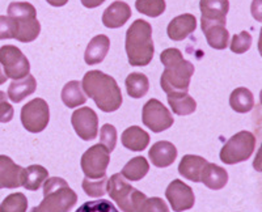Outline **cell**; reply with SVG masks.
<instances>
[{"label":"cell","mask_w":262,"mask_h":212,"mask_svg":"<svg viewBox=\"0 0 262 212\" xmlns=\"http://www.w3.org/2000/svg\"><path fill=\"white\" fill-rule=\"evenodd\" d=\"M81 88L90 99L95 101L97 108L105 113L117 111L122 105V92L117 81L105 72H86L81 81Z\"/></svg>","instance_id":"1"},{"label":"cell","mask_w":262,"mask_h":212,"mask_svg":"<svg viewBox=\"0 0 262 212\" xmlns=\"http://www.w3.org/2000/svg\"><path fill=\"white\" fill-rule=\"evenodd\" d=\"M165 67L160 78V85L167 95L174 92H188L191 76L194 75L193 63L184 59L181 51L176 48L165 49L160 54Z\"/></svg>","instance_id":"2"},{"label":"cell","mask_w":262,"mask_h":212,"mask_svg":"<svg viewBox=\"0 0 262 212\" xmlns=\"http://www.w3.org/2000/svg\"><path fill=\"white\" fill-rule=\"evenodd\" d=\"M125 49L131 66H148L155 54L151 24L142 18L135 20L126 32Z\"/></svg>","instance_id":"3"},{"label":"cell","mask_w":262,"mask_h":212,"mask_svg":"<svg viewBox=\"0 0 262 212\" xmlns=\"http://www.w3.org/2000/svg\"><path fill=\"white\" fill-rule=\"evenodd\" d=\"M78 202V195L60 177L43 182V200L29 212H70Z\"/></svg>","instance_id":"4"},{"label":"cell","mask_w":262,"mask_h":212,"mask_svg":"<svg viewBox=\"0 0 262 212\" xmlns=\"http://www.w3.org/2000/svg\"><path fill=\"white\" fill-rule=\"evenodd\" d=\"M7 13L16 24L15 39L23 43L33 42L41 33V24L37 20L34 6L28 2H13L8 6Z\"/></svg>","instance_id":"5"},{"label":"cell","mask_w":262,"mask_h":212,"mask_svg":"<svg viewBox=\"0 0 262 212\" xmlns=\"http://www.w3.org/2000/svg\"><path fill=\"white\" fill-rule=\"evenodd\" d=\"M106 190L123 212H139L147 199L146 194L133 187L121 173H116L107 178Z\"/></svg>","instance_id":"6"},{"label":"cell","mask_w":262,"mask_h":212,"mask_svg":"<svg viewBox=\"0 0 262 212\" xmlns=\"http://www.w3.org/2000/svg\"><path fill=\"white\" fill-rule=\"evenodd\" d=\"M254 148L256 136L249 131H240L224 144L221 151V160L228 165L247 161L253 155Z\"/></svg>","instance_id":"7"},{"label":"cell","mask_w":262,"mask_h":212,"mask_svg":"<svg viewBox=\"0 0 262 212\" xmlns=\"http://www.w3.org/2000/svg\"><path fill=\"white\" fill-rule=\"evenodd\" d=\"M21 123L27 131L38 134L48 127L50 121V109L43 99H34L27 102L21 109Z\"/></svg>","instance_id":"8"},{"label":"cell","mask_w":262,"mask_h":212,"mask_svg":"<svg viewBox=\"0 0 262 212\" xmlns=\"http://www.w3.org/2000/svg\"><path fill=\"white\" fill-rule=\"evenodd\" d=\"M111 162V152L106 147L95 144L81 156V171L86 178L100 179L106 176V169Z\"/></svg>","instance_id":"9"},{"label":"cell","mask_w":262,"mask_h":212,"mask_svg":"<svg viewBox=\"0 0 262 212\" xmlns=\"http://www.w3.org/2000/svg\"><path fill=\"white\" fill-rule=\"evenodd\" d=\"M0 64L4 67L7 78L18 80L29 75L30 63L24 53L13 45H4L0 48Z\"/></svg>","instance_id":"10"},{"label":"cell","mask_w":262,"mask_h":212,"mask_svg":"<svg viewBox=\"0 0 262 212\" xmlns=\"http://www.w3.org/2000/svg\"><path fill=\"white\" fill-rule=\"evenodd\" d=\"M142 121L152 132H163L173 126V115L159 100L151 99L144 104L142 110Z\"/></svg>","instance_id":"11"},{"label":"cell","mask_w":262,"mask_h":212,"mask_svg":"<svg viewBox=\"0 0 262 212\" xmlns=\"http://www.w3.org/2000/svg\"><path fill=\"white\" fill-rule=\"evenodd\" d=\"M75 132L83 140H93L98 134V116L91 108H80L75 110L71 116Z\"/></svg>","instance_id":"12"},{"label":"cell","mask_w":262,"mask_h":212,"mask_svg":"<svg viewBox=\"0 0 262 212\" xmlns=\"http://www.w3.org/2000/svg\"><path fill=\"white\" fill-rule=\"evenodd\" d=\"M165 197L174 212H182L193 208L195 197L191 187L184 183L181 179H174L165 190Z\"/></svg>","instance_id":"13"},{"label":"cell","mask_w":262,"mask_h":212,"mask_svg":"<svg viewBox=\"0 0 262 212\" xmlns=\"http://www.w3.org/2000/svg\"><path fill=\"white\" fill-rule=\"evenodd\" d=\"M131 8L122 0H117L107 7L102 13V24L109 29H118L130 20Z\"/></svg>","instance_id":"14"},{"label":"cell","mask_w":262,"mask_h":212,"mask_svg":"<svg viewBox=\"0 0 262 212\" xmlns=\"http://www.w3.org/2000/svg\"><path fill=\"white\" fill-rule=\"evenodd\" d=\"M23 169L11 157L0 155V189L20 187Z\"/></svg>","instance_id":"15"},{"label":"cell","mask_w":262,"mask_h":212,"mask_svg":"<svg viewBox=\"0 0 262 212\" xmlns=\"http://www.w3.org/2000/svg\"><path fill=\"white\" fill-rule=\"evenodd\" d=\"M196 29V18L191 13H184L168 24L167 34L172 41H184Z\"/></svg>","instance_id":"16"},{"label":"cell","mask_w":262,"mask_h":212,"mask_svg":"<svg viewBox=\"0 0 262 212\" xmlns=\"http://www.w3.org/2000/svg\"><path fill=\"white\" fill-rule=\"evenodd\" d=\"M201 21L227 24V13L229 11L228 0H201Z\"/></svg>","instance_id":"17"},{"label":"cell","mask_w":262,"mask_h":212,"mask_svg":"<svg viewBox=\"0 0 262 212\" xmlns=\"http://www.w3.org/2000/svg\"><path fill=\"white\" fill-rule=\"evenodd\" d=\"M201 28L210 48L215 50H224L228 46L229 33L226 29V24L222 22H207L201 21Z\"/></svg>","instance_id":"18"},{"label":"cell","mask_w":262,"mask_h":212,"mask_svg":"<svg viewBox=\"0 0 262 212\" xmlns=\"http://www.w3.org/2000/svg\"><path fill=\"white\" fill-rule=\"evenodd\" d=\"M148 157L156 168H168L176 160L177 148L170 142H158L149 148Z\"/></svg>","instance_id":"19"},{"label":"cell","mask_w":262,"mask_h":212,"mask_svg":"<svg viewBox=\"0 0 262 212\" xmlns=\"http://www.w3.org/2000/svg\"><path fill=\"white\" fill-rule=\"evenodd\" d=\"M111 49V39L105 34H98L93 37L86 46L84 60L88 66H95L101 63L107 55V51Z\"/></svg>","instance_id":"20"},{"label":"cell","mask_w":262,"mask_h":212,"mask_svg":"<svg viewBox=\"0 0 262 212\" xmlns=\"http://www.w3.org/2000/svg\"><path fill=\"white\" fill-rule=\"evenodd\" d=\"M123 147L134 152H142L148 147L149 135L139 126H131L122 132L121 136Z\"/></svg>","instance_id":"21"},{"label":"cell","mask_w":262,"mask_h":212,"mask_svg":"<svg viewBox=\"0 0 262 212\" xmlns=\"http://www.w3.org/2000/svg\"><path fill=\"white\" fill-rule=\"evenodd\" d=\"M207 162L209 161L201 156L185 155L180 161L179 173L189 181L201 182V174Z\"/></svg>","instance_id":"22"},{"label":"cell","mask_w":262,"mask_h":212,"mask_svg":"<svg viewBox=\"0 0 262 212\" xmlns=\"http://www.w3.org/2000/svg\"><path fill=\"white\" fill-rule=\"evenodd\" d=\"M201 182L211 190H221L228 182V173L224 168L207 162L201 174Z\"/></svg>","instance_id":"23"},{"label":"cell","mask_w":262,"mask_h":212,"mask_svg":"<svg viewBox=\"0 0 262 212\" xmlns=\"http://www.w3.org/2000/svg\"><path fill=\"white\" fill-rule=\"evenodd\" d=\"M37 81L33 75H28L18 80H13L8 87V97L15 104H18L28 96L36 92Z\"/></svg>","instance_id":"24"},{"label":"cell","mask_w":262,"mask_h":212,"mask_svg":"<svg viewBox=\"0 0 262 212\" xmlns=\"http://www.w3.org/2000/svg\"><path fill=\"white\" fill-rule=\"evenodd\" d=\"M49 178V172L42 165H30V167L23 169L21 176V186H24L27 190L36 192L43 185L46 179Z\"/></svg>","instance_id":"25"},{"label":"cell","mask_w":262,"mask_h":212,"mask_svg":"<svg viewBox=\"0 0 262 212\" xmlns=\"http://www.w3.org/2000/svg\"><path fill=\"white\" fill-rule=\"evenodd\" d=\"M167 96L170 109L177 115H190L195 111L196 102L188 92H174Z\"/></svg>","instance_id":"26"},{"label":"cell","mask_w":262,"mask_h":212,"mask_svg":"<svg viewBox=\"0 0 262 212\" xmlns=\"http://www.w3.org/2000/svg\"><path fill=\"white\" fill-rule=\"evenodd\" d=\"M63 104L70 109L78 108L79 105H84L86 102V97L84 95V90L81 88V84L76 80L69 81L63 87L60 93Z\"/></svg>","instance_id":"27"},{"label":"cell","mask_w":262,"mask_h":212,"mask_svg":"<svg viewBox=\"0 0 262 212\" xmlns=\"http://www.w3.org/2000/svg\"><path fill=\"white\" fill-rule=\"evenodd\" d=\"M229 105L236 113H249L254 106L253 93L248 88H236L229 96Z\"/></svg>","instance_id":"28"},{"label":"cell","mask_w":262,"mask_h":212,"mask_svg":"<svg viewBox=\"0 0 262 212\" xmlns=\"http://www.w3.org/2000/svg\"><path fill=\"white\" fill-rule=\"evenodd\" d=\"M126 90L127 95L133 99H142L148 93L149 80L144 74L133 72L126 78Z\"/></svg>","instance_id":"29"},{"label":"cell","mask_w":262,"mask_h":212,"mask_svg":"<svg viewBox=\"0 0 262 212\" xmlns=\"http://www.w3.org/2000/svg\"><path fill=\"white\" fill-rule=\"evenodd\" d=\"M148 171L149 164L147 158L143 156H137V157L131 158L130 161L123 167L121 174L128 181H140L147 176Z\"/></svg>","instance_id":"30"},{"label":"cell","mask_w":262,"mask_h":212,"mask_svg":"<svg viewBox=\"0 0 262 212\" xmlns=\"http://www.w3.org/2000/svg\"><path fill=\"white\" fill-rule=\"evenodd\" d=\"M135 8L139 13L148 16V17H159L165 12L167 4L165 0H137Z\"/></svg>","instance_id":"31"},{"label":"cell","mask_w":262,"mask_h":212,"mask_svg":"<svg viewBox=\"0 0 262 212\" xmlns=\"http://www.w3.org/2000/svg\"><path fill=\"white\" fill-rule=\"evenodd\" d=\"M28 199L23 193L9 194L0 203V212H27Z\"/></svg>","instance_id":"32"},{"label":"cell","mask_w":262,"mask_h":212,"mask_svg":"<svg viewBox=\"0 0 262 212\" xmlns=\"http://www.w3.org/2000/svg\"><path fill=\"white\" fill-rule=\"evenodd\" d=\"M83 190L86 195L93 198H100L104 197L107 193L106 186H107V177H102L100 179H91V178H84L83 179Z\"/></svg>","instance_id":"33"},{"label":"cell","mask_w":262,"mask_h":212,"mask_svg":"<svg viewBox=\"0 0 262 212\" xmlns=\"http://www.w3.org/2000/svg\"><path fill=\"white\" fill-rule=\"evenodd\" d=\"M75 212H119L111 200L97 199L90 200L81 204Z\"/></svg>","instance_id":"34"},{"label":"cell","mask_w":262,"mask_h":212,"mask_svg":"<svg viewBox=\"0 0 262 212\" xmlns=\"http://www.w3.org/2000/svg\"><path fill=\"white\" fill-rule=\"evenodd\" d=\"M252 46V36L248 32H242V33L235 34L232 37V41H231V45L229 49L235 54H244Z\"/></svg>","instance_id":"35"},{"label":"cell","mask_w":262,"mask_h":212,"mask_svg":"<svg viewBox=\"0 0 262 212\" xmlns=\"http://www.w3.org/2000/svg\"><path fill=\"white\" fill-rule=\"evenodd\" d=\"M100 142L109 150V152L116 148L117 144V130L113 125L105 123L100 130Z\"/></svg>","instance_id":"36"},{"label":"cell","mask_w":262,"mask_h":212,"mask_svg":"<svg viewBox=\"0 0 262 212\" xmlns=\"http://www.w3.org/2000/svg\"><path fill=\"white\" fill-rule=\"evenodd\" d=\"M16 24L9 16H0V39H15Z\"/></svg>","instance_id":"37"},{"label":"cell","mask_w":262,"mask_h":212,"mask_svg":"<svg viewBox=\"0 0 262 212\" xmlns=\"http://www.w3.org/2000/svg\"><path fill=\"white\" fill-rule=\"evenodd\" d=\"M139 212H169L167 203L161 198H147Z\"/></svg>","instance_id":"38"},{"label":"cell","mask_w":262,"mask_h":212,"mask_svg":"<svg viewBox=\"0 0 262 212\" xmlns=\"http://www.w3.org/2000/svg\"><path fill=\"white\" fill-rule=\"evenodd\" d=\"M13 114V106L7 100H0V123H8L12 121Z\"/></svg>","instance_id":"39"},{"label":"cell","mask_w":262,"mask_h":212,"mask_svg":"<svg viewBox=\"0 0 262 212\" xmlns=\"http://www.w3.org/2000/svg\"><path fill=\"white\" fill-rule=\"evenodd\" d=\"M250 13L258 22H262V0H253L250 6Z\"/></svg>","instance_id":"40"},{"label":"cell","mask_w":262,"mask_h":212,"mask_svg":"<svg viewBox=\"0 0 262 212\" xmlns=\"http://www.w3.org/2000/svg\"><path fill=\"white\" fill-rule=\"evenodd\" d=\"M253 168L256 169L257 172H261L262 173V144H261V147H259V150L257 151L256 157H254Z\"/></svg>","instance_id":"41"},{"label":"cell","mask_w":262,"mask_h":212,"mask_svg":"<svg viewBox=\"0 0 262 212\" xmlns=\"http://www.w3.org/2000/svg\"><path fill=\"white\" fill-rule=\"evenodd\" d=\"M80 2L85 8L92 9V8H97V7H100L102 3H105L106 0H80Z\"/></svg>","instance_id":"42"},{"label":"cell","mask_w":262,"mask_h":212,"mask_svg":"<svg viewBox=\"0 0 262 212\" xmlns=\"http://www.w3.org/2000/svg\"><path fill=\"white\" fill-rule=\"evenodd\" d=\"M51 7H64L66 4L69 3V0H46Z\"/></svg>","instance_id":"43"},{"label":"cell","mask_w":262,"mask_h":212,"mask_svg":"<svg viewBox=\"0 0 262 212\" xmlns=\"http://www.w3.org/2000/svg\"><path fill=\"white\" fill-rule=\"evenodd\" d=\"M7 79H8V78H7L6 74H4V71H3V69H2V67H0V85L6 83Z\"/></svg>","instance_id":"44"},{"label":"cell","mask_w":262,"mask_h":212,"mask_svg":"<svg viewBox=\"0 0 262 212\" xmlns=\"http://www.w3.org/2000/svg\"><path fill=\"white\" fill-rule=\"evenodd\" d=\"M258 53L262 57V28H261V32H259V38H258Z\"/></svg>","instance_id":"45"},{"label":"cell","mask_w":262,"mask_h":212,"mask_svg":"<svg viewBox=\"0 0 262 212\" xmlns=\"http://www.w3.org/2000/svg\"><path fill=\"white\" fill-rule=\"evenodd\" d=\"M259 101H261V105H262V90L261 93H259Z\"/></svg>","instance_id":"46"}]
</instances>
